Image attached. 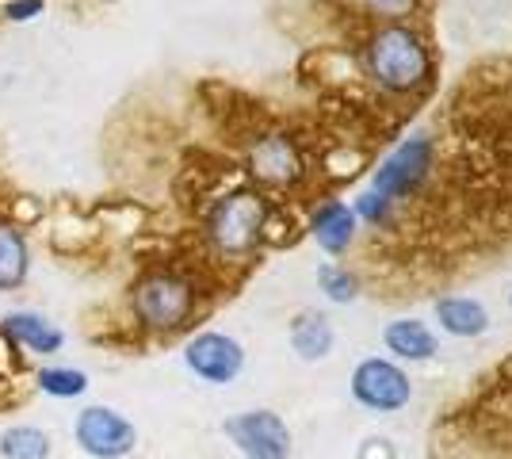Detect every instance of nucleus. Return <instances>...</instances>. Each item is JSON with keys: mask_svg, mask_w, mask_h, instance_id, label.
I'll return each mask as SVG.
<instances>
[{"mask_svg": "<svg viewBox=\"0 0 512 459\" xmlns=\"http://www.w3.org/2000/svg\"><path fill=\"white\" fill-rule=\"evenodd\" d=\"M352 398L371 414H398L413 398V379L390 356H363L352 368Z\"/></svg>", "mask_w": 512, "mask_h": 459, "instance_id": "39448f33", "label": "nucleus"}, {"mask_svg": "<svg viewBox=\"0 0 512 459\" xmlns=\"http://www.w3.org/2000/svg\"><path fill=\"white\" fill-rule=\"evenodd\" d=\"M356 234H360V219L344 199H325L310 215V238L318 241L325 257H344L356 245Z\"/></svg>", "mask_w": 512, "mask_h": 459, "instance_id": "9b49d317", "label": "nucleus"}, {"mask_svg": "<svg viewBox=\"0 0 512 459\" xmlns=\"http://www.w3.org/2000/svg\"><path fill=\"white\" fill-rule=\"evenodd\" d=\"M46 8V0H4L0 16L8 23H27V20H39Z\"/></svg>", "mask_w": 512, "mask_h": 459, "instance_id": "aec40b11", "label": "nucleus"}, {"mask_svg": "<svg viewBox=\"0 0 512 459\" xmlns=\"http://www.w3.org/2000/svg\"><path fill=\"white\" fill-rule=\"evenodd\" d=\"M35 387L46 394V398H81L88 391V372L73 368V364H46L35 372Z\"/></svg>", "mask_w": 512, "mask_h": 459, "instance_id": "f3484780", "label": "nucleus"}, {"mask_svg": "<svg viewBox=\"0 0 512 459\" xmlns=\"http://www.w3.org/2000/svg\"><path fill=\"white\" fill-rule=\"evenodd\" d=\"M318 287L329 303L348 306V303H356V299H360V276H356L352 268L337 264V261L318 264Z\"/></svg>", "mask_w": 512, "mask_h": 459, "instance_id": "a211bd4d", "label": "nucleus"}, {"mask_svg": "<svg viewBox=\"0 0 512 459\" xmlns=\"http://www.w3.org/2000/svg\"><path fill=\"white\" fill-rule=\"evenodd\" d=\"M0 459H50V433L39 425H8L0 433Z\"/></svg>", "mask_w": 512, "mask_h": 459, "instance_id": "dca6fc26", "label": "nucleus"}, {"mask_svg": "<svg viewBox=\"0 0 512 459\" xmlns=\"http://www.w3.org/2000/svg\"><path fill=\"white\" fill-rule=\"evenodd\" d=\"M352 211H356V219H360V226L367 222V226H386L390 222V215H394V203H386V199H379L375 192H367L363 188L360 196L348 203Z\"/></svg>", "mask_w": 512, "mask_h": 459, "instance_id": "6ab92c4d", "label": "nucleus"}, {"mask_svg": "<svg viewBox=\"0 0 512 459\" xmlns=\"http://www.w3.org/2000/svg\"><path fill=\"white\" fill-rule=\"evenodd\" d=\"M432 165H436V142H432L428 134H413V138L398 142V146L379 161V169L371 173L367 192H375L379 199L398 207L402 199H409L425 184L428 173H432Z\"/></svg>", "mask_w": 512, "mask_h": 459, "instance_id": "20e7f679", "label": "nucleus"}, {"mask_svg": "<svg viewBox=\"0 0 512 459\" xmlns=\"http://www.w3.org/2000/svg\"><path fill=\"white\" fill-rule=\"evenodd\" d=\"M31 276V241L23 226L0 219V295L20 291Z\"/></svg>", "mask_w": 512, "mask_h": 459, "instance_id": "2eb2a0df", "label": "nucleus"}, {"mask_svg": "<svg viewBox=\"0 0 512 459\" xmlns=\"http://www.w3.org/2000/svg\"><path fill=\"white\" fill-rule=\"evenodd\" d=\"M245 169L264 188H295L302 173H306L299 142L283 131L260 134L253 146L245 150Z\"/></svg>", "mask_w": 512, "mask_h": 459, "instance_id": "1a4fd4ad", "label": "nucleus"}, {"mask_svg": "<svg viewBox=\"0 0 512 459\" xmlns=\"http://www.w3.org/2000/svg\"><path fill=\"white\" fill-rule=\"evenodd\" d=\"M73 440L92 459H127L138 448V429L115 406L92 402V406L77 410V417H73Z\"/></svg>", "mask_w": 512, "mask_h": 459, "instance_id": "423d86ee", "label": "nucleus"}, {"mask_svg": "<svg viewBox=\"0 0 512 459\" xmlns=\"http://www.w3.org/2000/svg\"><path fill=\"white\" fill-rule=\"evenodd\" d=\"M436 322L448 337H482L490 329V310L482 299H470V295H444L432 306Z\"/></svg>", "mask_w": 512, "mask_h": 459, "instance_id": "4468645a", "label": "nucleus"}, {"mask_svg": "<svg viewBox=\"0 0 512 459\" xmlns=\"http://www.w3.org/2000/svg\"><path fill=\"white\" fill-rule=\"evenodd\" d=\"M509 306H512V291H509Z\"/></svg>", "mask_w": 512, "mask_h": 459, "instance_id": "4be33fe9", "label": "nucleus"}, {"mask_svg": "<svg viewBox=\"0 0 512 459\" xmlns=\"http://www.w3.org/2000/svg\"><path fill=\"white\" fill-rule=\"evenodd\" d=\"M383 349L394 364H428L440 352V337L421 318H394L383 329Z\"/></svg>", "mask_w": 512, "mask_h": 459, "instance_id": "f8f14e48", "label": "nucleus"}, {"mask_svg": "<svg viewBox=\"0 0 512 459\" xmlns=\"http://www.w3.org/2000/svg\"><path fill=\"white\" fill-rule=\"evenodd\" d=\"M367 69L386 92H417L432 81V54L409 23H383L367 39Z\"/></svg>", "mask_w": 512, "mask_h": 459, "instance_id": "f03ea898", "label": "nucleus"}, {"mask_svg": "<svg viewBox=\"0 0 512 459\" xmlns=\"http://www.w3.org/2000/svg\"><path fill=\"white\" fill-rule=\"evenodd\" d=\"M0 333H4L20 352L43 356V360L65 349L62 326H54L39 310H8V314L0 318Z\"/></svg>", "mask_w": 512, "mask_h": 459, "instance_id": "9d476101", "label": "nucleus"}, {"mask_svg": "<svg viewBox=\"0 0 512 459\" xmlns=\"http://www.w3.org/2000/svg\"><path fill=\"white\" fill-rule=\"evenodd\" d=\"M222 433L245 459H291V429L276 410H241L226 417Z\"/></svg>", "mask_w": 512, "mask_h": 459, "instance_id": "0eeeda50", "label": "nucleus"}, {"mask_svg": "<svg viewBox=\"0 0 512 459\" xmlns=\"http://www.w3.org/2000/svg\"><path fill=\"white\" fill-rule=\"evenodd\" d=\"M199 291L192 276L176 272V268H150L146 276H138L130 287V310L138 318V326L150 333H176L192 322Z\"/></svg>", "mask_w": 512, "mask_h": 459, "instance_id": "7ed1b4c3", "label": "nucleus"}, {"mask_svg": "<svg viewBox=\"0 0 512 459\" xmlns=\"http://www.w3.org/2000/svg\"><path fill=\"white\" fill-rule=\"evenodd\" d=\"M184 364L195 379L211 387H230L245 372V345L222 329H203L184 345Z\"/></svg>", "mask_w": 512, "mask_h": 459, "instance_id": "6e6552de", "label": "nucleus"}, {"mask_svg": "<svg viewBox=\"0 0 512 459\" xmlns=\"http://www.w3.org/2000/svg\"><path fill=\"white\" fill-rule=\"evenodd\" d=\"M268 219H272V203L260 188H234L211 203L203 219V238L214 257L241 264L260 249Z\"/></svg>", "mask_w": 512, "mask_h": 459, "instance_id": "f257e3e1", "label": "nucleus"}, {"mask_svg": "<svg viewBox=\"0 0 512 459\" xmlns=\"http://www.w3.org/2000/svg\"><path fill=\"white\" fill-rule=\"evenodd\" d=\"M287 341H291V349H295L299 360L318 364V360H325V356L333 352V345H337V329L329 322V314H321V310H302V314H295L291 329H287Z\"/></svg>", "mask_w": 512, "mask_h": 459, "instance_id": "ddd939ff", "label": "nucleus"}, {"mask_svg": "<svg viewBox=\"0 0 512 459\" xmlns=\"http://www.w3.org/2000/svg\"><path fill=\"white\" fill-rule=\"evenodd\" d=\"M367 4V12H375V16H383V20H402V16H409L421 0H363Z\"/></svg>", "mask_w": 512, "mask_h": 459, "instance_id": "412c9836", "label": "nucleus"}]
</instances>
